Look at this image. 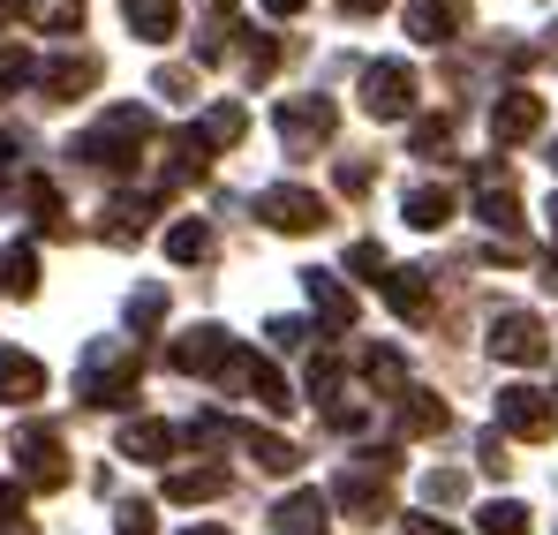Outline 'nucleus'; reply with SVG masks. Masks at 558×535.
I'll list each match as a JSON object with an SVG mask.
<instances>
[{
    "label": "nucleus",
    "mask_w": 558,
    "mask_h": 535,
    "mask_svg": "<svg viewBox=\"0 0 558 535\" xmlns=\"http://www.w3.org/2000/svg\"><path fill=\"white\" fill-rule=\"evenodd\" d=\"M121 15H129L136 38H174V23H182L174 0H121Z\"/></svg>",
    "instance_id": "obj_14"
},
{
    "label": "nucleus",
    "mask_w": 558,
    "mask_h": 535,
    "mask_svg": "<svg viewBox=\"0 0 558 535\" xmlns=\"http://www.w3.org/2000/svg\"><path fill=\"white\" fill-rule=\"evenodd\" d=\"M400 430L430 438V430H446V408H438L430 392H400Z\"/></svg>",
    "instance_id": "obj_23"
},
{
    "label": "nucleus",
    "mask_w": 558,
    "mask_h": 535,
    "mask_svg": "<svg viewBox=\"0 0 558 535\" xmlns=\"http://www.w3.org/2000/svg\"><path fill=\"white\" fill-rule=\"evenodd\" d=\"M219 490H227V467H182V475H167V498L174 506H204Z\"/></svg>",
    "instance_id": "obj_15"
},
{
    "label": "nucleus",
    "mask_w": 558,
    "mask_h": 535,
    "mask_svg": "<svg viewBox=\"0 0 558 535\" xmlns=\"http://www.w3.org/2000/svg\"><path fill=\"white\" fill-rule=\"evenodd\" d=\"M446 219H453V196H446V189H415V196H408V227L430 234V227H446Z\"/></svg>",
    "instance_id": "obj_24"
},
{
    "label": "nucleus",
    "mask_w": 558,
    "mask_h": 535,
    "mask_svg": "<svg viewBox=\"0 0 558 535\" xmlns=\"http://www.w3.org/2000/svg\"><path fill=\"white\" fill-rule=\"evenodd\" d=\"M38 392H46V369L31 355H15V348H0V400L23 408V400H38Z\"/></svg>",
    "instance_id": "obj_12"
},
{
    "label": "nucleus",
    "mask_w": 558,
    "mask_h": 535,
    "mask_svg": "<svg viewBox=\"0 0 558 535\" xmlns=\"http://www.w3.org/2000/svg\"><path fill=\"white\" fill-rule=\"evenodd\" d=\"M121 452H129V460H167V452H174V430H167V423H129V430H121Z\"/></svg>",
    "instance_id": "obj_19"
},
{
    "label": "nucleus",
    "mask_w": 558,
    "mask_h": 535,
    "mask_svg": "<svg viewBox=\"0 0 558 535\" xmlns=\"http://www.w3.org/2000/svg\"><path fill=\"white\" fill-rule=\"evenodd\" d=\"M129 392H136V355L129 348H92V362H84V400L92 408H129Z\"/></svg>",
    "instance_id": "obj_2"
},
{
    "label": "nucleus",
    "mask_w": 558,
    "mask_h": 535,
    "mask_svg": "<svg viewBox=\"0 0 558 535\" xmlns=\"http://www.w3.org/2000/svg\"><path fill=\"white\" fill-rule=\"evenodd\" d=\"M272 528L279 535H317L325 528V498H317V490H294V498L272 513Z\"/></svg>",
    "instance_id": "obj_16"
},
{
    "label": "nucleus",
    "mask_w": 558,
    "mask_h": 535,
    "mask_svg": "<svg viewBox=\"0 0 558 535\" xmlns=\"http://www.w3.org/2000/svg\"><path fill=\"white\" fill-rule=\"evenodd\" d=\"M144 136H151V113H144V106H113L92 136L76 144V159H92V167H106V174H129L136 151H144Z\"/></svg>",
    "instance_id": "obj_1"
},
{
    "label": "nucleus",
    "mask_w": 558,
    "mask_h": 535,
    "mask_svg": "<svg viewBox=\"0 0 558 535\" xmlns=\"http://www.w3.org/2000/svg\"><path fill=\"white\" fill-rule=\"evenodd\" d=\"M15 506H23V490H15V483H0V521H15Z\"/></svg>",
    "instance_id": "obj_34"
},
{
    "label": "nucleus",
    "mask_w": 558,
    "mask_h": 535,
    "mask_svg": "<svg viewBox=\"0 0 558 535\" xmlns=\"http://www.w3.org/2000/svg\"><path fill=\"white\" fill-rule=\"evenodd\" d=\"M453 23H461V8H453V0H415V8H408V31H415L423 46H446V38H453Z\"/></svg>",
    "instance_id": "obj_13"
},
{
    "label": "nucleus",
    "mask_w": 558,
    "mask_h": 535,
    "mask_svg": "<svg viewBox=\"0 0 558 535\" xmlns=\"http://www.w3.org/2000/svg\"><path fill=\"white\" fill-rule=\"evenodd\" d=\"M0 535H38V528H31V521H8V528H0Z\"/></svg>",
    "instance_id": "obj_39"
},
{
    "label": "nucleus",
    "mask_w": 558,
    "mask_h": 535,
    "mask_svg": "<svg viewBox=\"0 0 558 535\" xmlns=\"http://www.w3.org/2000/svg\"><path fill=\"white\" fill-rule=\"evenodd\" d=\"M490 348H498L506 362H544V325L513 309V317H498V325H490Z\"/></svg>",
    "instance_id": "obj_10"
},
{
    "label": "nucleus",
    "mask_w": 558,
    "mask_h": 535,
    "mask_svg": "<svg viewBox=\"0 0 558 535\" xmlns=\"http://www.w3.org/2000/svg\"><path fill=\"white\" fill-rule=\"evenodd\" d=\"M196 136H204V144H234V136H242V106H211Z\"/></svg>",
    "instance_id": "obj_26"
},
{
    "label": "nucleus",
    "mask_w": 558,
    "mask_h": 535,
    "mask_svg": "<svg viewBox=\"0 0 558 535\" xmlns=\"http://www.w3.org/2000/svg\"><path fill=\"white\" fill-rule=\"evenodd\" d=\"M265 8H272V15H294V8H302V0H265Z\"/></svg>",
    "instance_id": "obj_38"
},
{
    "label": "nucleus",
    "mask_w": 558,
    "mask_h": 535,
    "mask_svg": "<svg viewBox=\"0 0 558 535\" xmlns=\"http://www.w3.org/2000/svg\"><path fill=\"white\" fill-rule=\"evenodd\" d=\"M15 15H23V0H0V23H15Z\"/></svg>",
    "instance_id": "obj_37"
},
{
    "label": "nucleus",
    "mask_w": 558,
    "mask_h": 535,
    "mask_svg": "<svg viewBox=\"0 0 558 535\" xmlns=\"http://www.w3.org/2000/svg\"><path fill=\"white\" fill-rule=\"evenodd\" d=\"M348 271H385V250H377V242H355V250H348Z\"/></svg>",
    "instance_id": "obj_32"
},
{
    "label": "nucleus",
    "mask_w": 558,
    "mask_h": 535,
    "mask_svg": "<svg viewBox=\"0 0 558 535\" xmlns=\"http://www.w3.org/2000/svg\"><path fill=\"white\" fill-rule=\"evenodd\" d=\"M234 438L257 452V467H272V475H294V467H302V452L287 446V438H265V430H234Z\"/></svg>",
    "instance_id": "obj_20"
},
{
    "label": "nucleus",
    "mask_w": 558,
    "mask_h": 535,
    "mask_svg": "<svg viewBox=\"0 0 558 535\" xmlns=\"http://www.w3.org/2000/svg\"><path fill=\"white\" fill-rule=\"evenodd\" d=\"M363 369H371V385H400V355H392V348L363 355Z\"/></svg>",
    "instance_id": "obj_30"
},
{
    "label": "nucleus",
    "mask_w": 558,
    "mask_h": 535,
    "mask_svg": "<svg viewBox=\"0 0 558 535\" xmlns=\"http://www.w3.org/2000/svg\"><path fill=\"white\" fill-rule=\"evenodd\" d=\"M38 76V61L23 53V46H0V90H15V84H31Z\"/></svg>",
    "instance_id": "obj_27"
},
{
    "label": "nucleus",
    "mask_w": 558,
    "mask_h": 535,
    "mask_svg": "<svg viewBox=\"0 0 558 535\" xmlns=\"http://www.w3.org/2000/svg\"><path fill=\"white\" fill-rule=\"evenodd\" d=\"M363 106H371L377 121H400V113L415 106V76H408L400 61H377V69H363Z\"/></svg>",
    "instance_id": "obj_4"
},
{
    "label": "nucleus",
    "mask_w": 558,
    "mask_h": 535,
    "mask_svg": "<svg viewBox=\"0 0 558 535\" xmlns=\"http://www.w3.org/2000/svg\"><path fill=\"white\" fill-rule=\"evenodd\" d=\"M8 294H38V250H8Z\"/></svg>",
    "instance_id": "obj_25"
},
{
    "label": "nucleus",
    "mask_w": 558,
    "mask_h": 535,
    "mask_svg": "<svg viewBox=\"0 0 558 535\" xmlns=\"http://www.w3.org/2000/svg\"><path fill=\"white\" fill-rule=\"evenodd\" d=\"M98 84V61H53V69H38V90L46 98H76V90Z\"/></svg>",
    "instance_id": "obj_17"
},
{
    "label": "nucleus",
    "mask_w": 558,
    "mask_h": 535,
    "mask_svg": "<svg viewBox=\"0 0 558 535\" xmlns=\"http://www.w3.org/2000/svg\"><path fill=\"white\" fill-rule=\"evenodd\" d=\"M279 136H287V151L325 144V136H332V106H325V98H279Z\"/></svg>",
    "instance_id": "obj_7"
},
{
    "label": "nucleus",
    "mask_w": 558,
    "mask_h": 535,
    "mask_svg": "<svg viewBox=\"0 0 558 535\" xmlns=\"http://www.w3.org/2000/svg\"><path fill=\"white\" fill-rule=\"evenodd\" d=\"M159 317H167V294H159V287H144V294L129 302V325H159Z\"/></svg>",
    "instance_id": "obj_29"
},
{
    "label": "nucleus",
    "mask_w": 558,
    "mask_h": 535,
    "mask_svg": "<svg viewBox=\"0 0 558 535\" xmlns=\"http://www.w3.org/2000/svg\"><path fill=\"white\" fill-rule=\"evenodd\" d=\"M121 535H151V506H121Z\"/></svg>",
    "instance_id": "obj_33"
},
{
    "label": "nucleus",
    "mask_w": 558,
    "mask_h": 535,
    "mask_svg": "<svg viewBox=\"0 0 558 535\" xmlns=\"http://www.w3.org/2000/svg\"><path fill=\"white\" fill-rule=\"evenodd\" d=\"M144 219H151V204H144V196L106 204V242H136V234H144Z\"/></svg>",
    "instance_id": "obj_22"
},
{
    "label": "nucleus",
    "mask_w": 558,
    "mask_h": 535,
    "mask_svg": "<svg viewBox=\"0 0 558 535\" xmlns=\"http://www.w3.org/2000/svg\"><path fill=\"white\" fill-rule=\"evenodd\" d=\"M174 369H189V377H211V369H227V362H234V340H227V332H219V325H196V332H182V340H174Z\"/></svg>",
    "instance_id": "obj_6"
},
{
    "label": "nucleus",
    "mask_w": 558,
    "mask_h": 535,
    "mask_svg": "<svg viewBox=\"0 0 558 535\" xmlns=\"http://www.w3.org/2000/svg\"><path fill=\"white\" fill-rule=\"evenodd\" d=\"M400 535H453V528H430V521H408Z\"/></svg>",
    "instance_id": "obj_36"
},
{
    "label": "nucleus",
    "mask_w": 558,
    "mask_h": 535,
    "mask_svg": "<svg viewBox=\"0 0 558 535\" xmlns=\"http://www.w3.org/2000/svg\"><path fill=\"white\" fill-rule=\"evenodd\" d=\"M415 151H423V159L446 151V121H415Z\"/></svg>",
    "instance_id": "obj_31"
},
{
    "label": "nucleus",
    "mask_w": 558,
    "mask_h": 535,
    "mask_svg": "<svg viewBox=\"0 0 558 535\" xmlns=\"http://www.w3.org/2000/svg\"><path fill=\"white\" fill-rule=\"evenodd\" d=\"M551 167H558V151H551Z\"/></svg>",
    "instance_id": "obj_43"
},
{
    "label": "nucleus",
    "mask_w": 558,
    "mask_h": 535,
    "mask_svg": "<svg viewBox=\"0 0 558 535\" xmlns=\"http://www.w3.org/2000/svg\"><path fill=\"white\" fill-rule=\"evenodd\" d=\"M498 423H506L513 438H544V430H551V408H544V392L506 385V392H498Z\"/></svg>",
    "instance_id": "obj_8"
},
{
    "label": "nucleus",
    "mask_w": 558,
    "mask_h": 535,
    "mask_svg": "<svg viewBox=\"0 0 558 535\" xmlns=\"http://www.w3.org/2000/svg\"><path fill=\"white\" fill-rule=\"evenodd\" d=\"M551 227H558V196H551Z\"/></svg>",
    "instance_id": "obj_41"
},
{
    "label": "nucleus",
    "mask_w": 558,
    "mask_h": 535,
    "mask_svg": "<svg viewBox=\"0 0 558 535\" xmlns=\"http://www.w3.org/2000/svg\"><path fill=\"white\" fill-rule=\"evenodd\" d=\"M167 257H174V265H204V257H211V227H204V219H182V227L167 234Z\"/></svg>",
    "instance_id": "obj_21"
},
{
    "label": "nucleus",
    "mask_w": 558,
    "mask_h": 535,
    "mask_svg": "<svg viewBox=\"0 0 558 535\" xmlns=\"http://www.w3.org/2000/svg\"><path fill=\"white\" fill-rule=\"evenodd\" d=\"M385 302H392L400 317H430V287H423V271H392V279H385Z\"/></svg>",
    "instance_id": "obj_18"
},
{
    "label": "nucleus",
    "mask_w": 558,
    "mask_h": 535,
    "mask_svg": "<svg viewBox=\"0 0 558 535\" xmlns=\"http://www.w3.org/2000/svg\"><path fill=\"white\" fill-rule=\"evenodd\" d=\"M257 211L272 219L279 234H310V227H325V196H310V189H265Z\"/></svg>",
    "instance_id": "obj_5"
},
{
    "label": "nucleus",
    "mask_w": 558,
    "mask_h": 535,
    "mask_svg": "<svg viewBox=\"0 0 558 535\" xmlns=\"http://www.w3.org/2000/svg\"><path fill=\"white\" fill-rule=\"evenodd\" d=\"M536 121H544V98H536V90H506V98L490 106V136H498V144H521Z\"/></svg>",
    "instance_id": "obj_9"
},
{
    "label": "nucleus",
    "mask_w": 558,
    "mask_h": 535,
    "mask_svg": "<svg viewBox=\"0 0 558 535\" xmlns=\"http://www.w3.org/2000/svg\"><path fill=\"white\" fill-rule=\"evenodd\" d=\"M15 452H23V475H31V483H46V490H61V483H69V452H61V430H46V423H23V430H15Z\"/></svg>",
    "instance_id": "obj_3"
},
{
    "label": "nucleus",
    "mask_w": 558,
    "mask_h": 535,
    "mask_svg": "<svg viewBox=\"0 0 558 535\" xmlns=\"http://www.w3.org/2000/svg\"><path fill=\"white\" fill-rule=\"evenodd\" d=\"M189 535H227V528H189Z\"/></svg>",
    "instance_id": "obj_40"
},
{
    "label": "nucleus",
    "mask_w": 558,
    "mask_h": 535,
    "mask_svg": "<svg viewBox=\"0 0 558 535\" xmlns=\"http://www.w3.org/2000/svg\"><path fill=\"white\" fill-rule=\"evenodd\" d=\"M483 535H529V513L521 506H483Z\"/></svg>",
    "instance_id": "obj_28"
},
{
    "label": "nucleus",
    "mask_w": 558,
    "mask_h": 535,
    "mask_svg": "<svg viewBox=\"0 0 558 535\" xmlns=\"http://www.w3.org/2000/svg\"><path fill=\"white\" fill-rule=\"evenodd\" d=\"M211 8H234V0H211Z\"/></svg>",
    "instance_id": "obj_42"
},
{
    "label": "nucleus",
    "mask_w": 558,
    "mask_h": 535,
    "mask_svg": "<svg viewBox=\"0 0 558 535\" xmlns=\"http://www.w3.org/2000/svg\"><path fill=\"white\" fill-rule=\"evenodd\" d=\"M302 287H310V309H317L332 332H348V325H355V294H348L332 271H302Z\"/></svg>",
    "instance_id": "obj_11"
},
{
    "label": "nucleus",
    "mask_w": 558,
    "mask_h": 535,
    "mask_svg": "<svg viewBox=\"0 0 558 535\" xmlns=\"http://www.w3.org/2000/svg\"><path fill=\"white\" fill-rule=\"evenodd\" d=\"M340 8H348V15H377L385 0H340Z\"/></svg>",
    "instance_id": "obj_35"
}]
</instances>
